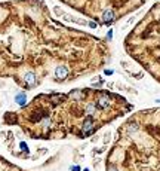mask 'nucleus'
Returning <instances> with one entry per match:
<instances>
[{"label":"nucleus","mask_w":160,"mask_h":171,"mask_svg":"<svg viewBox=\"0 0 160 171\" xmlns=\"http://www.w3.org/2000/svg\"><path fill=\"white\" fill-rule=\"evenodd\" d=\"M126 101L104 89H73L34 97L18 112L5 115V122L18 125L30 138H86L104 124L120 116L119 104Z\"/></svg>","instance_id":"f03ea898"},{"label":"nucleus","mask_w":160,"mask_h":171,"mask_svg":"<svg viewBox=\"0 0 160 171\" xmlns=\"http://www.w3.org/2000/svg\"><path fill=\"white\" fill-rule=\"evenodd\" d=\"M61 2L98 24L108 25L139 9L145 5L147 0H61Z\"/></svg>","instance_id":"20e7f679"},{"label":"nucleus","mask_w":160,"mask_h":171,"mask_svg":"<svg viewBox=\"0 0 160 171\" xmlns=\"http://www.w3.org/2000/svg\"><path fill=\"white\" fill-rule=\"evenodd\" d=\"M125 48L160 82V2L128 34Z\"/></svg>","instance_id":"7ed1b4c3"},{"label":"nucleus","mask_w":160,"mask_h":171,"mask_svg":"<svg viewBox=\"0 0 160 171\" xmlns=\"http://www.w3.org/2000/svg\"><path fill=\"white\" fill-rule=\"evenodd\" d=\"M0 171H24V170H21L19 167H16L14 164H10L5 158L0 156Z\"/></svg>","instance_id":"39448f33"},{"label":"nucleus","mask_w":160,"mask_h":171,"mask_svg":"<svg viewBox=\"0 0 160 171\" xmlns=\"http://www.w3.org/2000/svg\"><path fill=\"white\" fill-rule=\"evenodd\" d=\"M102 39L56 21L42 0L0 3V77L24 89L68 83L108 61Z\"/></svg>","instance_id":"f257e3e1"}]
</instances>
